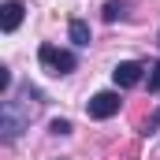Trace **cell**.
<instances>
[{"label":"cell","instance_id":"cell-1","mask_svg":"<svg viewBox=\"0 0 160 160\" xmlns=\"http://www.w3.org/2000/svg\"><path fill=\"white\" fill-rule=\"evenodd\" d=\"M41 104H45V97H41L38 86H30V82H22L11 97H4V104H0V142L11 145L30 127V119L41 112Z\"/></svg>","mask_w":160,"mask_h":160},{"label":"cell","instance_id":"cell-2","mask_svg":"<svg viewBox=\"0 0 160 160\" xmlns=\"http://www.w3.org/2000/svg\"><path fill=\"white\" fill-rule=\"evenodd\" d=\"M38 60H41V67H45L48 75H71V71L78 67V56H75L71 48H56V45H41Z\"/></svg>","mask_w":160,"mask_h":160},{"label":"cell","instance_id":"cell-3","mask_svg":"<svg viewBox=\"0 0 160 160\" xmlns=\"http://www.w3.org/2000/svg\"><path fill=\"white\" fill-rule=\"evenodd\" d=\"M119 108H123V101H119L116 89H101V93H93V97L86 101V116H89V119H112Z\"/></svg>","mask_w":160,"mask_h":160},{"label":"cell","instance_id":"cell-4","mask_svg":"<svg viewBox=\"0 0 160 160\" xmlns=\"http://www.w3.org/2000/svg\"><path fill=\"white\" fill-rule=\"evenodd\" d=\"M142 75H145V67H142L138 60H123V63H116V71H112V82H116L119 89H130V86L142 82Z\"/></svg>","mask_w":160,"mask_h":160},{"label":"cell","instance_id":"cell-5","mask_svg":"<svg viewBox=\"0 0 160 160\" xmlns=\"http://www.w3.org/2000/svg\"><path fill=\"white\" fill-rule=\"evenodd\" d=\"M22 11H26V8H22L19 0H4V4H0V26H4V34H15V30H19Z\"/></svg>","mask_w":160,"mask_h":160},{"label":"cell","instance_id":"cell-6","mask_svg":"<svg viewBox=\"0 0 160 160\" xmlns=\"http://www.w3.org/2000/svg\"><path fill=\"white\" fill-rule=\"evenodd\" d=\"M67 34H71V41H75L78 48H86V45L93 41V34H89V22H82V19H71V22H67Z\"/></svg>","mask_w":160,"mask_h":160},{"label":"cell","instance_id":"cell-7","mask_svg":"<svg viewBox=\"0 0 160 160\" xmlns=\"http://www.w3.org/2000/svg\"><path fill=\"white\" fill-rule=\"evenodd\" d=\"M127 11H130V4H127V0H108V4H104V22L127 19Z\"/></svg>","mask_w":160,"mask_h":160},{"label":"cell","instance_id":"cell-8","mask_svg":"<svg viewBox=\"0 0 160 160\" xmlns=\"http://www.w3.org/2000/svg\"><path fill=\"white\" fill-rule=\"evenodd\" d=\"M48 134H56V138H60V134H71V123L67 119H52L48 123Z\"/></svg>","mask_w":160,"mask_h":160},{"label":"cell","instance_id":"cell-9","mask_svg":"<svg viewBox=\"0 0 160 160\" xmlns=\"http://www.w3.org/2000/svg\"><path fill=\"white\" fill-rule=\"evenodd\" d=\"M149 89H153V93H160V63L153 67V75H149Z\"/></svg>","mask_w":160,"mask_h":160},{"label":"cell","instance_id":"cell-10","mask_svg":"<svg viewBox=\"0 0 160 160\" xmlns=\"http://www.w3.org/2000/svg\"><path fill=\"white\" fill-rule=\"evenodd\" d=\"M157 127H160V108H157V112H153V119L145 123V130H142V134H153V130H157Z\"/></svg>","mask_w":160,"mask_h":160}]
</instances>
